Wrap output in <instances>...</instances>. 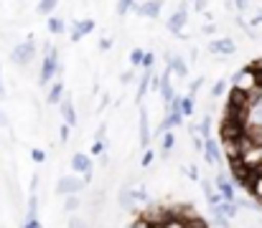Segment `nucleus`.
I'll return each mask as SVG.
<instances>
[{"label":"nucleus","instance_id":"32","mask_svg":"<svg viewBox=\"0 0 262 228\" xmlns=\"http://www.w3.org/2000/svg\"><path fill=\"white\" fill-rule=\"evenodd\" d=\"M211 221H214V226H216V228H229V221H227V218H219V216H211Z\"/></svg>","mask_w":262,"mask_h":228},{"label":"nucleus","instance_id":"43","mask_svg":"<svg viewBox=\"0 0 262 228\" xmlns=\"http://www.w3.org/2000/svg\"><path fill=\"white\" fill-rule=\"evenodd\" d=\"M69 228H84V223H82L79 218H72V221H69Z\"/></svg>","mask_w":262,"mask_h":228},{"label":"nucleus","instance_id":"41","mask_svg":"<svg viewBox=\"0 0 262 228\" xmlns=\"http://www.w3.org/2000/svg\"><path fill=\"white\" fill-rule=\"evenodd\" d=\"M188 178H191V180H201V178H199V170H196V167H188Z\"/></svg>","mask_w":262,"mask_h":228},{"label":"nucleus","instance_id":"33","mask_svg":"<svg viewBox=\"0 0 262 228\" xmlns=\"http://www.w3.org/2000/svg\"><path fill=\"white\" fill-rule=\"evenodd\" d=\"M31 157H33V162H43V160H46V155H43L41 150H33L31 152Z\"/></svg>","mask_w":262,"mask_h":228},{"label":"nucleus","instance_id":"17","mask_svg":"<svg viewBox=\"0 0 262 228\" xmlns=\"http://www.w3.org/2000/svg\"><path fill=\"white\" fill-rule=\"evenodd\" d=\"M199 183H201V188H204V195H206V203H209V206L222 203V198H219V193H216L214 183H209V180H199Z\"/></svg>","mask_w":262,"mask_h":228},{"label":"nucleus","instance_id":"46","mask_svg":"<svg viewBox=\"0 0 262 228\" xmlns=\"http://www.w3.org/2000/svg\"><path fill=\"white\" fill-rule=\"evenodd\" d=\"M166 228H183V226H181V223H178V221H173V223H171V226H166Z\"/></svg>","mask_w":262,"mask_h":228},{"label":"nucleus","instance_id":"10","mask_svg":"<svg viewBox=\"0 0 262 228\" xmlns=\"http://www.w3.org/2000/svg\"><path fill=\"white\" fill-rule=\"evenodd\" d=\"M204 155H206V162L209 165H222V147L214 137L204 140Z\"/></svg>","mask_w":262,"mask_h":228},{"label":"nucleus","instance_id":"7","mask_svg":"<svg viewBox=\"0 0 262 228\" xmlns=\"http://www.w3.org/2000/svg\"><path fill=\"white\" fill-rule=\"evenodd\" d=\"M94 31V20L92 18H82V20H74V26H72V33H69V38L77 43V41H82L87 33Z\"/></svg>","mask_w":262,"mask_h":228},{"label":"nucleus","instance_id":"39","mask_svg":"<svg viewBox=\"0 0 262 228\" xmlns=\"http://www.w3.org/2000/svg\"><path fill=\"white\" fill-rule=\"evenodd\" d=\"M69 130H72V127H67V124L61 127V142H67V140H69Z\"/></svg>","mask_w":262,"mask_h":228},{"label":"nucleus","instance_id":"5","mask_svg":"<svg viewBox=\"0 0 262 228\" xmlns=\"http://www.w3.org/2000/svg\"><path fill=\"white\" fill-rule=\"evenodd\" d=\"M186 20H188V5H181V8H176L173 15L168 18V31H171L173 36H183L181 31H183Z\"/></svg>","mask_w":262,"mask_h":228},{"label":"nucleus","instance_id":"20","mask_svg":"<svg viewBox=\"0 0 262 228\" xmlns=\"http://www.w3.org/2000/svg\"><path fill=\"white\" fill-rule=\"evenodd\" d=\"M178 109H181L183 117L193 114V99H191V96H178Z\"/></svg>","mask_w":262,"mask_h":228},{"label":"nucleus","instance_id":"8","mask_svg":"<svg viewBox=\"0 0 262 228\" xmlns=\"http://www.w3.org/2000/svg\"><path fill=\"white\" fill-rule=\"evenodd\" d=\"M209 211H211V216H219V218H227V221H232L237 213H239V206L237 203H216V206H209Z\"/></svg>","mask_w":262,"mask_h":228},{"label":"nucleus","instance_id":"14","mask_svg":"<svg viewBox=\"0 0 262 228\" xmlns=\"http://www.w3.org/2000/svg\"><path fill=\"white\" fill-rule=\"evenodd\" d=\"M117 203H120V208L133 211V206L138 203V200H135V188H122L120 195H117Z\"/></svg>","mask_w":262,"mask_h":228},{"label":"nucleus","instance_id":"44","mask_svg":"<svg viewBox=\"0 0 262 228\" xmlns=\"http://www.w3.org/2000/svg\"><path fill=\"white\" fill-rule=\"evenodd\" d=\"M257 124H262V104L257 107Z\"/></svg>","mask_w":262,"mask_h":228},{"label":"nucleus","instance_id":"42","mask_svg":"<svg viewBox=\"0 0 262 228\" xmlns=\"http://www.w3.org/2000/svg\"><path fill=\"white\" fill-rule=\"evenodd\" d=\"M193 147H196V150H201V152H204V140H201V137H193Z\"/></svg>","mask_w":262,"mask_h":228},{"label":"nucleus","instance_id":"35","mask_svg":"<svg viewBox=\"0 0 262 228\" xmlns=\"http://www.w3.org/2000/svg\"><path fill=\"white\" fill-rule=\"evenodd\" d=\"M234 5H237V10H239V13H245V10H247V5H250V0H234Z\"/></svg>","mask_w":262,"mask_h":228},{"label":"nucleus","instance_id":"31","mask_svg":"<svg viewBox=\"0 0 262 228\" xmlns=\"http://www.w3.org/2000/svg\"><path fill=\"white\" fill-rule=\"evenodd\" d=\"M92 155H104V142L94 140V145H92Z\"/></svg>","mask_w":262,"mask_h":228},{"label":"nucleus","instance_id":"36","mask_svg":"<svg viewBox=\"0 0 262 228\" xmlns=\"http://www.w3.org/2000/svg\"><path fill=\"white\" fill-rule=\"evenodd\" d=\"M153 157H156V152L145 150V157H143V165H150V162H153Z\"/></svg>","mask_w":262,"mask_h":228},{"label":"nucleus","instance_id":"26","mask_svg":"<svg viewBox=\"0 0 262 228\" xmlns=\"http://www.w3.org/2000/svg\"><path fill=\"white\" fill-rule=\"evenodd\" d=\"M201 84H204V79H201V76H199V79H193V81L188 84V94H186V96H191V99H196V91L201 89Z\"/></svg>","mask_w":262,"mask_h":228},{"label":"nucleus","instance_id":"21","mask_svg":"<svg viewBox=\"0 0 262 228\" xmlns=\"http://www.w3.org/2000/svg\"><path fill=\"white\" fill-rule=\"evenodd\" d=\"M153 81V74L150 71H145V74H140V86H138V102L148 94V84Z\"/></svg>","mask_w":262,"mask_h":228},{"label":"nucleus","instance_id":"15","mask_svg":"<svg viewBox=\"0 0 262 228\" xmlns=\"http://www.w3.org/2000/svg\"><path fill=\"white\" fill-rule=\"evenodd\" d=\"M61 99H64V81H54L51 84V89H49V96H46V102L49 104H61Z\"/></svg>","mask_w":262,"mask_h":228},{"label":"nucleus","instance_id":"24","mask_svg":"<svg viewBox=\"0 0 262 228\" xmlns=\"http://www.w3.org/2000/svg\"><path fill=\"white\" fill-rule=\"evenodd\" d=\"M143 59H145V51L143 48H133L130 51V64L133 66H143Z\"/></svg>","mask_w":262,"mask_h":228},{"label":"nucleus","instance_id":"27","mask_svg":"<svg viewBox=\"0 0 262 228\" xmlns=\"http://www.w3.org/2000/svg\"><path fill=\"white\" fill-rule=\"evenodd\" d=\"M64 208H67V213H74V211L79 208V198H77V195H67V203H64Z\"/></svg>","mask_w":262,"mask_h":228},{"label":"nucleus","instance_id":"34","mask_svg":"<svg viewBox=\"0 0 262 228\" xmlns=\"http://www.w3.org/2000/svg\"><path fill=\"white\" fill-rule=\"evenodd\" d=\"M23 228H43V226H41V221H38V218H31V221H26V223H23Z\"/></svg>","mask_w":262,"mask_h":228},{"label":"nucleus","instance_id":"13","mask_svg":"<svg viewBox=\"0 0 262 228\" xmlns=\"http://www.w3.org/2000/svg\"><path fill=\"white\" fill-rule=\"evenodd\" d=\"M61 114H64V124L67 127H77V112L72 99H61Z\"/></svg>","mask_w":262,"mask_h":228},{"label":"nucleus","instance_id":"3","mask_svg":"<svg viewBox=\"0 0 262 228\" xmlns=\"http://www.w3.org/2000/svg\"><path fill=\"white\" fill-rule=\"evenodd\" d=\"M214 188H216V193H219V198H222L224 203H234V200H237L234 183L227 178V172H216V178H214Z\"/></svg>","mask_w":262,"mask_h":228},{"label":"nucleus","instance_id":"45","mask_svg":"<svg viewBox=\"0 0 262 228\" xmlns=\"http://www.w3.org/2000/svg\"><path fill=\"white\" fill-rule=\"evenodd\" d=\"M0 99H5V86H3V81H0Z\"/></svg>","mask_w":262,"mask_h":228},{"label":"nucleus","instance_id":"4","mask_svg":"<svg viewBox=\"0 0 262 228\" xmlns=\"http://www.w3.org/2000/svg\"><path fill=\"white\" fill-rule=\"evenodd\" d=\"M84 188V180H79L77 175H64V178H59V183H56V195H77L79 190Z\"/></svg>","mask_w":262,"mask_h":228},{"label":"nucleus","instance_id":"18","mask_svg":"<svg viewBox=\"0 0 262 228\" xmlns=\"http://www.w3.org/2000/svg\"><path fill=\"white\" fill-rule=\"evenodd\" d=\"M46 28H49V33H54V36H59V33H64V31H67V23H64L61 18H56V15H51V18H49V23H46Z\"/></svg>","mask_w":262,"mask_h":228},{"label":"nucleus","instance_id":"23","mask_svg":"<svg viewBox=\"0 0 262 228\" xmlns=\"http://www.w3.org/2000/svg\"><path fill=\"white\" fill-rule=\"evenodd\" d=\"M56 5H59V0H41V3H38V13L51 15V13L56 10Z\"/></svg>","mask_w":262,"mask_h":228},{"label":"nucleus","instance_id":"12","mask_svg":"<svg viewBox=\"0 0 262 228\" xmlns=\"http://www.w3.org/2000/svg\"><path fill=\"white\" fill-rule=\"evenodd\" d=\"M166 64H168V71L171 74H178V79L188 76V66L181 56H173V54H166Z\"/></svg>","mask_w":262,"mask_h":228},{"label":"nucleus","instance_id":"9","mask_svg":"<svg viewBox=\"0 0 262 228\" xmlns=\"http://www.w3.org/2000/svg\"><path fill=\"white\" fill-rule=\"evenodd\" d=\"M161 8H163V3L161 0H145V3H135V13L138 15H143V18H158L161 15Z\"/></svg>","mask_w":262,"mask_h":228},{"label":"nucleus","instance_id":"37","mask_svg":"<svg viewBox=\"0 0 262 228\" xmlns=\"http://www.w3.org/2000/svg\"><path fill=\"white\" fill-rule=\"evenodd\" d=\"M193 5H196V10H206L209 0H193Z\"/></svg>","mask_w":262,"mask_h":228},{"label":"nucleus","instance_id":"30","mask_svg":"<svg viewBox=\"0 0 262 228\" xmlns=\"http://www.w3.org/2000/svg\"><path fill=\"white\" fill-rule=\"evenodd\" d=\"M156 64V54L153 51H145V59H143V66H145V71H150V66Z\"/></svg>","mask_w":262,"mask_h":228},{"label":"nucleus","instance_id":"1","mask_svg":"<svg viewBox=\"0 0 262 228\" xmlns=\"http://www.w3.org/2000/svg\"><path fill=\"white\" fill-rule=\"evenodd\" d=\"M43 51H46V56H43V64H41L38 81H41V84H49L54 76L61 71V61H59V51H56L51 43H43Z\"/></svg>","mask_w":262,"mask_h":228},{"label":"nucleus","instance_id":"29","mask_svg":"<svg viewBox=\"0 0 262 228\" xmlns=\"http://www.w3.org/2000/svg\"><path fill=\"white\" fill-rule=\"evenodd\" d=\"M173 145H176V135L173 132H166V135H163V152H171Z\"/></svg>","mask_w":262,"mask_h":228},{"label":"nucleus","instance_id":"16","mask_svg":"<svg viewBox=\"0 0 262 228\" xmlns=\"http://www.w3.org/2000/svg\"><path fill=\"white\" fill-rule=\"evenodd\" d=\"M150 145V127H148V112H140V147Z\"/></svg>","mask_w":262,"mask_h":228},{"label":"nucleus","instance_id":"11","mask_svg":"<svg viewBox=\"0 0 262 228\" xmlns=\"http://www.w3.org/2000/svg\"><path fill=\"white\" fill-rule=\"evenodd\" d=\"M209 51L211 54H222V56H232L237 51V43L232 38H216V41L209 43Z\"/></svg>","mask_w":262,"mask_h":228},{"label":"nucleus","instance_id":"2","mask_svg":"<svg viewBox=\"0 0 262 228\" xmlns=\"http://www.w3.org/2000/svg\"><path fill=\"white\" fill-rule=\"evenodd\" d=\"M36 59V43L28 38V41H23V43H18L13 51H10V61L13 64H18V66H26V64H31Z\"/></svg>","mask_w":262,"mask_h":228},{"label":"nucleus","instance_id":"40","mask_svg":"<svg viewBox=\"0 0 262 228\" xmlns=\"http://www.w3.org/2000/svg\"><path fill=\"white\" fill-rule=\"evenodd\" d=\"M104 132H107V127H104V124H99V130H97V140H99V142L104 140Z\"/></svg>","mask_w":262,"mask_h":228},{"label":"nucleus","instance_id":"28","mask_svg":"<svg viewBox=\"0 0 262 228\" xmlns=\"http://www.w3.org/2000/svg\"><path fill=\"white\" fill-rule=\"evenodd\" d=\"M130 8H135V0H117V15H125Z\"/></svg>","mask_w":262,"mask_h":228},{"label":"nucleus","instance_id":"38","mask_svg":"<svg viewBox=\"0 0 262 228\" xmlns=\"http://www.w3.org/2000/svg\"><path fill=\"white\" fill-rule=\"evenodd\" d=\"M120 81H122V84H130V81H133V71H125V74L120 76Z\"/></svg>","mask_w":262,"mask_h":228},{"label":"nucleus","instance_id":"19","mask_svg":"<svg viewBox=\"0 0 262 228\" xmlns=\"http://www.w3.org/2000/svg\"><path fill=\"white\" fill-rule=\"evenodd\" d=\"M196 132H199L204 140H209V137H211V117H209V114H206V117H201V122H199Z\"/></svg>","mask_w":262,"mask_h":228},{"label":"nucleus","instance_id":"6","mask_svg":"<svg viewBox=\"0 0 262 228\" xmlns=\"http://www.w3.org/2000/svg\"><path fill=\"white\" fill-rule=\"evenodd\" d=\"M72 170L74 172H79V175H84V178H92V157L84 155V152H77V155H72Z\"/></svg>","mask_w":262,"mask_h":228},{"label":"nucleus","instance_id":"47","mask_svg":"<svg viewBox=\"0 0 262 228\" xmlns=\"http://www.w3.org/2000/svg\"><path fill=\"white\" fill-rule=\"evenodd\" d=\"M0 124H5V117H3V112H0Z\"/></svg>","mask_w":262,"mask_h":228},{"label":"nucleus","instance_id":"25","mask_svg":"<svg viewBox=\"0 0 262 228\" xmlns=\"http://www.w3.org/2000/svg\"><path fill=\"white\" fill-rule=\"evenodd\" d=\"M224 89H227V81H224V79H219V81H216V84L211 86V96H214V99L224 96Z\"/></svg>","mask_w":262,"mask_h":228},{"label":"nucleus","instance_id":"22","mask_svg":"<svg viewBox=\"0 0 262 228\" xmlns=\"http://www.w3.org/2000/svg\"><path fill=\"white\" fill-rule=\"evenodd\" d=\"M31 218H38V195H36V193L28 198V213H26V221H31Z\"/></svg>","mask_w":262,"mask_h":228}]
</instances>
